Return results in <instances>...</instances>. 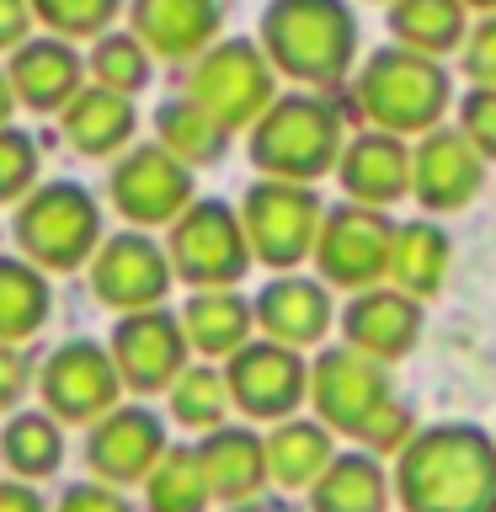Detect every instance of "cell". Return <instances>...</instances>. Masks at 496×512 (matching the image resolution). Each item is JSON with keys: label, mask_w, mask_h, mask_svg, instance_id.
Here are the masks:
<instances>
[{"label": "cell", "mask_w": 496, "mask_h": 512, "mask_svg": "<svg viewBox=\"0 0 496 512\" xmlns=\"http://www.w3.org/2000/svg\"><path fill=\"white\" fill-rule=\"evenodd\" d=\"M406 512H496V438L475 422L422 427L395 454Z\"/></svg>", "instance_id": "1"}, {"label": "cell", "mask_w": 496, "mask_h": 512, "mask_svg": "<svg viewBox=\"0 0 496 512\" xmlns=\"http://www.w3.org/2000/svg\"><path fill=\"white\" fill-rule=\"evenodd\" d=\"M262 54L299 86H336L358 59V16L347 0H272L262 11Z\"/></svg>", "instance_id": "2"}, {"label": "cell", "mask_w": 496, "mask_h": 512, "mask_svg": "<svg viewBox=\"0 0 496 512\" xmlns=\"http://www.w3.org/2000/svg\"><path fill=\"white\" fill-rule=\"evenodd\" d=\"M352 96H358V112L384 134H432L448 112V75L438 59L416 54V48H374L363 59L358 80H352Z\"/></svg>", "instance_id": "3"}, {"label": "cell", "mask_w": 496, "mask_h": 512, "mask_svg": "<svg viewBox=\"0 0 496 512\" xmlns=\"http://www.w3.org/2000/svg\"><path fill=\"white\" fill-rule=\"evenodd\" d=\"M342 160V118L331 102L310 91L278 96L262 118L251 123V166L272 182H304L336 171Z\"/></svg>", "instance_id": "4"}, {"label": "cell", "mask_w": 496, "mask_h": 512, "mask_svg": "<svg viewBox=\"0 0 496 512\" xmlns=\"http://www.w3.org/2000/svg\"><path fill=\"white\" fill-rule=\"evenodd\" d=\"M16 246L43 272H75L102 246V208L75 182H38L16 203Z\"/></svg>", "instance_id": "5"}, {"label": "cell", "mask_w": 496, "mask_h": 512, "mask_svg": "<svg viewBox=\"0 0 496 512\" xmlns=\"http://www.w3.org/2000/svg\"><path fill=\"white\" fill-rule=\"evenodd\" d=\"M240 224H246V240H251L256 262H267L278 272H294L299 262L315 256L326 208H320L315 187L262 176V182H251L246 198H240Z\"/></svg>", "instance_id": "6"}, {"label": "cell", "mask_w": 496, "mask_h": 512, "mask_svg": "<svg viewBox=\"0 0 496 512\" xmlns=\"http://www.w3.org/2000/svg\"><path fill=\"white\" fill-rule=\"evenodd\" d=\"M166 256H171V272L192 288H235L256 262L246 224H240V214L219 198H198L171 224Z\"/></svg>", "instance_id": "7"}, {"label": "cell", "mask_w": 496, "mask_h": 512, "mask_svg": "<svg viewBox=\"0 0 496 512\" xmlns=\"http://www.w3.org/2000/svg\"><path fill=\"white\" fill-rule=\"evenodd\" d=\"M272 75L278 70H272V59L262 54V43L224 38L198 59V70L187 80V96L224 128V134H235V128H251L272 102H278Z\"/></svg>", "instance_id": "8"}, {"label": "cell", "mask_w": 496, "mask_h": 512, "mask_svg": "<svg viewBox=\"0 0 496 512\" xmlns=\"http://www.w3.org/2000/svg\"><path fill=\"white\" fill-rule=\"evenodd\" d=\"M390 251H395V224L368 203H336L326 208L315 240V267L326 288H379V278H390Z\"/></svg>", "instance_id": "9"}, {"label": "cell", "mask_w": 496, "mask_h": 512, "mask_svg": "<svg viewBox=\"0 0 496 512\" xmlns=\"http://www.w3.org/2000/svg\"><path fill=\"white\" fill-rule=\"evenodd\" d=\"M38 395H43V411L59 416L64 427H91L118 406L123 395V374L112 363V352L102 342H64L43 358L38 368Z\"/></svg>", "instance_id": "10"}, {"label": "cell", "mask_w": 496, "mask_h": 512, "mask_svg": "<svg viewBox=\"0 0 496 512\" xmlns=\"http://www.w3.org/2000/svg\"><path fill=\"white\" fill-rule=\"evenodd\" d=\"M107 192H112V208L134 224V230H160L192 208V166H182L171 150L160 144H139L128 150L107 176Z\"/></svg>", "instance_id": "11"}, {"label": "cell", "mask_w": 496, "mask_h": 512, "mask_svg": "<svg viewBox=\"0 0 496 512\" xmlns=\"http://www.w3.org/2000/svg\"><path fill=\"white\" fill-rule=\"evenodd\" d=\"M112 363H118V374H123V390H134V395H160V390H171L176 379L187 374V331H182V315H171V310H134V315H123L118 326H112Z\"/></svg>", "instance_id": "12"}, {"label": "cell", "mask_w": 496, "mask_h": 512, "mask_svg": "<svg viewBox=\"0 0 496 512\" xmlns=\"http://www.w3.org/2000/svg\"><path fill=\"white\" fill-rule=\"evenodd\" d=\"M390 395H395L390 368H384L379 358H368V352H358V347H347V342L342 347H326L310 363V400H315L320 422H326L331 432L358 438V427Z\"/></svg>", "instance_id": "13"}, {"label": "cell", "mask_w": 496, "mask_h": 512, "mask_svg": "<svg viewBox=\"0 0 496 512\" xmlns=\"http://www.w3.org/2000/svg\"><path fill=\"white\" fill-rule=\"evenodd\" d=\"M230 400L251 422H288L299 400H310V363L299 347L283 342H246L224 368Z\"/></svg>", "instance_id": "14"}, {"label": "cell", "mask_w": 496, "mask_h": 512, "mask_svg": "<svg viewBox=\"0 0 496 512\" xmlns=\"http://www.w3.org/2000/svg\"><path fill=\"white\" fill-rule=\"evenodd\" d=\"M171 256L160 240L128 230V235H112L96 246L91 256V294L118 315H134V310H155L171 288Z\"/></svg>", "instance_id": "15"}, {"label": "cell", "mask_w": 496, "mask_h": 512, "mask_svg": "<svg viewBox=\"0 0 496 512\" xmlns=\"http://www.w3.org/2000/svg\"><path fill=\"white\" fill-rule=\"evenodd\" d=\"M166 422L150 406H112L102 422H91L86 432V464L96 480L107 486H144L150 470L166 454Z\"/></svg>", "instance_id": "16"}, {"label": "cell", "mask_w": 496, "mask_h": 512, "mask_svg": "<svg viewBox=\"0 0 496 512\" xmlns=\"http://www.w3.org/2000/svg\"><path fill=\"white\" fill-rule=\"evenodd\" d=\"M486 187V155L459 128H432L411 150V192L427 214H459Z\"/></svg>", "instance_id": "17"}, {"label": "cell", "mask_w": 496, "mask_h": 512, "mask_svg": "<svg viewBox=\"0 0 496 512\" xmlns=\"http://www.w3.org/2000/svg\"><path fill=\"white\" fill-rule=\"evenodd\" d=\"M224 0H128V32L155 59H203L219 43Z\"/></svg>", "instance_id": "18"}, {"label": "cell", "mask_w": 496, "mask_h": 512, "mask_svg": "<svg viewBox=\"0 0 496 512\" xmlns=\"http://www.w3.org/2000/svg\"><path fill=\"white\" fill-rule=\"evenodd\" d=\"M342 331H347V347H358L379 363H395L422 336V299L400 294V288H363L347 304Z\"/></svg>", "instance_id": "19"}, {"label": "cell", "mask_w": 496, "mask_h": 512, "mask_svg": "<svg viewBox=\"0 0 496 512\" xmlns=\"http://www.w3.org/2000/svg\"><path fill=\"white\" fill-rule=\"evenodd\" d=\"M336 176H342V192L352 203L368 208H390L411 192V150L400 134H384V128H368L352 144H342V160H336Z\"/></svg>", "instance_id": "20"}, {"label": "cell", "mask_w": 496, "mask_h": 512, "mask_svg": "<svg viewBox=\"0 0 496 512\" xmlns=\"http://www.w3.org/2000/svg\"><path fill=\"white\" fill-rule=\"evenodd\" d=\"M6 75H11L16 102H27L32 112H64L80 91H86L80 86L86 59H80L64 38H54V32H48V38H27L11 54Z\"/></svg>", "instance_id": "21"}, {"label": "cell", "mask_w": 496, "mask_h": 512, "mask_svg": "<svg viewBox=\"0 0 496 512\" xmlns=\"http://www.w3.org/2000/svg\"><path fill=\"white\" fill-rule=\"evenodd\" d=\"M256 326L267 331V342H283V347H315L326 342L331 331V294L326 283L315 278H294V272H283V278H272L262 294H256Z\"/></svg>", "instance_id": "22"}, {"label": "cell", "mask_w": 496, "mask_h": 512, "mask_svg": "<svg viewBox=\"0 0 496 512\" xmlns=\"http://www.w3.org/2000/svg\"><path fill=\"white\" fill-rule=\"evenodd\" d=\"M192 448H198V464H203V480H208V491H214V502L235 507V502L262 496V486H272L267 438H256L251 427H214Z\"/></svg>", "instance_id": "23"}, {"label": "cell", "mask_w": 496, "mask_h": 512, "mask_svg": "<svg viewBox=\"0 0 496 512\" xmlns=\"http://www.w3.org/2000/svg\"><path fill=\"white\" fill-rule=\"evenodd\" d=\"M134 128H139L134 102L118 91H107V86H86L70 107H64V139H70V150L91 155V160H107V155L128 150Z\"/></svg>", "instance_id": "24"}, {"label": "cell", "mask_w": 496, "mask_h": 512, "mask_svg": "<svg viewBox=\"0 0 496 512\" xmlns=\"http://www.w3.org/2000/svg\"><path fill=\"white\" fill-rule=\"evenodd\" d=\"M251 326L256 310L235 288H192V299L182 304V331L203 358H235L251 342Z\"/></svg>", "instance_id": "25"}, {"label": "cell", "mask_w": 496, "mask_h": 512, "mask_svg": "<svg viewBox=\"0 0 496 512\" xmlns=\"http://www.w3.org/2000/svg\"><path fill=\"white\" fill-rule=\"evenodd\" d=\"M448 267H454V240H448L443 224L432 219H411L395 224V251H390V278L400 294L411 299H432L448 283Z\"/></svg>", "instance_id": "26"}, {"label": "cell", "mask_w": 496, "mask_h": 512, "mask_svg": "<svg viewBox=\"0 0 496 512\" xmlns=\"http://www.w3.org/2000/svg\"><path fill=\"white\" fill-rule=\"evenodd\" d=\"M395 480L379 470V459L368 454H336L326 475L310 486V512H390Z\"/></svg>", "instance_id": "27"}, {"label": "cell", "mask_w": 496, "mask_h": 512, "mask_svg": "<svg viewBox=\"0 0 496 512\" xmlns=\"http://www.w3.org/2000/svg\"><path fill=\"white\" fill-rule=\"evenodd\" d=\"M336 459L331 448V427L326 422H299V416H288L267 432V475L272 486L283 491H310L320 475H326V464Z\"/></svg>", "instance_id": "28"}, {"label": "cell", "mask_w": 496, "mask_h": 512, "mask_svg": "<svg viewBox=\"0 0 496 512\" xmlns=\"http://www.w3.org/2000/svg\"><path fill=\"white\" fill-rule=\"evenodd\" d=\"M0 464L11 480H48L64 464V422L48 411H11L0 427Z\"/></svg>", "instance_id": "29"}, {"label": "cell", "mask_w": 496, "mask_h": 512, "mask_svg": "<svg viewBox=\"0 0 496 512\" xmlns=\"http://www.w3.org/2000/svg\"><path fill=\"white\" fill-rule=\"evenodd\" d=\"M464 0H390V32L400 48H416L427 59H443L464 48Z\"/></svg>", "instance_id": "30"}, {"label": "cell", "mask_w": 496, "mask_h": 512, "mask_svg": "<svg viewBox=\"0 0 496 512\" xmlns=\"http://www.w3.org/2000/svg\"><path fill=\"white\" fill-rule=\"evenodd\" d=\"M54 294L43 283V267H32L27 256H0V342H27L48 326Z\"/></svg>", "instance_id": "31"}, {"label": "cell", "mask_w": 496, "mask_h": 512, "mask_svg": "<svg viewBox=\"0 0 496 512\" xmlns=\"http://www.w3.org/2000/svg\"><path fill=\"white\" fill-rule=\"evenodd\" d=\"M155 144L171 150L182 166H214L224 155V144H230V134H224L192 96H176V102H166L155 112Z\"/></svg>", "instance_id": "32"}, {"label": "cell", "mask_w": 496, "mask_h": 512, "mask_svg": "<svg viewBox=\"0 0 496 512\" xmlns=\"http://www.w3.org/2000/svg\"><path fill=\"white\" fill-rule=\"evenodd\" d=\"M144 502H150V512H208L214 491H208V480H203L198 448L171 443L166 454H160V464L150 470V480H144Z\"/></svg>", "instance_id": "33"}, {"label": "cell", "mask_w": 496, "mask_h": 512, "mask_svg": "<svg viewBox=\"0 0 496 512\" xmlns=\"http://www.w3.org/2000/svg\"><path fill=\"white\" fill-rule=\"evenodd\" d=\"M171 416L192 432H214L224 427V416H230V379L219 374V368H187L182 379L171 384Z\"/></svg>", "instance_id": "34"}, {"label": "cell", "mask_w": 496, "mask_h": 512, "mask_svg": "<svg viewBox=\"0 0 496 512\" xmlns=\"http://www.w3.org/2000/svg\"><path fill=\"white\" fill-rule=\"evenodd\" d=\"M86 70L96 86L118 91V96H134L150 86V48H144L134 32H102L86 59Z\"/></svg>", "instance_id": "35"}, {"label": "cell", "mask_w": 496, "mask_h": 512, "mask_svg": "<svg viewBox=\"0 0 496 512\" xmlns=\"http://www.w3.org/2000/svg\"><path fill=\"white\" fill-rule=\"evenodd\" d=\"M123 6L128 0H32V16L54 38L75 43V38H102V32H112V16Z\"/></svg>", "instance_id": "36"}, {"label": "cell", "mask_w": 496, "mask_h": 512, "mask_svg": "<svg viewBox=\"0 0 496 512\" xmlns=\"http://www.w3.org/2000/svg\"><path fill=\"white\" fill-rule=\"evenodd\" d=\"M38 187V144L22 128H0V203H22Z\"/></svg>", "instance_id": "37"}, {"label": "cell", "mask_w": 496, "mask_h": 512, "mask_svg": "<svg viewBox=\"0 0 496 512\" xmlns=\"http://www.w3.org/2000/svg\"><path fill=\"white\" fill-rule=\"evenodd\" d=\"M411 438H416V411H411L400 395H390V400H384V406L358 427V443L368 448V454H400Z\"/></svg>", "instance_id": "38"}, {"label": "cell", "mask_w": 496, "mask_h": 512, "mask_svg": "<svg viewBox=\"0 0 496 512\" xmlns=\"http://www.w3.org/2000/svg\"><path fill=\"white\" fill-rule=\"evenodd\" d=\"M459 134L486 160H496V86H470L459 102Z\"/></svg>", "instance_id": "39"}, {"label": "cell", "mask_w": 496, "mask_h": 512, "mask_svg": "<svg viewBox=\"0 0 496 512\" xmlns=\"http://www.w3.org/2000/svg\"><path fill=\"white\" fill-rule=\"evenodd\" d=\"M459 64L475 86H496V16H486L459 48Z\"/></svg>", "instance_id": "40"}, {"label": "cell", "mask_w": 496, "mask_h": 512, "mask_svg": "<svg viewBox=\"0 0 496 512\" xmlns=\"http://www.w3.org/2000/svg\"><path fill=\"white\" fill-rule=\"evenodd\" d=\"M54 512H134V507H128V496L118 486H107V480H75V486L59 496Z\"/></svg>", "instance_id": "41"}, {"label": "cell", "mask_w": 496, "mask_h": 512, "mask_svg": "<svg viewBox=\"0 0 496 512\" xmlns=\"http://www.w3.org/2000/svg\"><path fill=\"white\" fill-rule=\"evenodd\" d=\"M32 379H38V368H32L27 352L11 347V342H0V411H16V406H22V395H27Z\"/></svg>", "instance_id": "42"}, {"label": "cell", "mask_w": 496, "mask_h": 512, "mask_svg": "<svg viewBox=\"0 0 496 512\" xmlns=\"http://www.w3.org/2000/svg\"><path fill=\"white\" fill-rule=\"evenodd\" d=\"M32 27V0H0V48H22Z\"/></svg>", "instance_id": "43"}, {"label": "cell", "mask_w": 496, "mask_h": 512, "mask_svg": "<svg viewBox=\"0 0 496 512\" xmlns=\"http://www.w3.org/2000/svg\"><path fill=\"white\" fill-rule=\"evenodd\" d=\"M0 512H48V502L32 491V480H0Z\"/></svg>", "instance_id": "44"}, {"label": "cell", "mask_w": 496, "mask_h": 512, "mask_svg": "<svg viewBox=\"0 0 496 512\" xmlns=\"http://www.w3.org/2000/svg\"><path fill=\"white\" fill-rule=\"evenodd\" d=\"M230 512H294L283 496H251V502H235Z\"/></svg>", "instance_id": "45"}, {"label": "cell", "mask_w": 496, "mask_h": 512, "mask_svg": "<svg viewBox=\"0 0 496 512\" xmlns=\"http://www.w3.org/2000/svg\"><path fill=\"white\" fill-rule=\"evenodd\" d=\"M11 112H16V91H11V75L0 70V128H11Z\"/></svg>", "instance_id": "46"}, {"label": "cell", "mask_w": 496, "mask_h": 512, "mask_svg": "<svg viewBox=\"0 0 496 512\" xmlns=\"http://www.w3.org/2000/svg\"><path fill=\"white\" fill-rule=\"evenodd\" d=\"M470 11H486V16H496V0H464Z\"/></svg>", "instance_id": "47"}]
</instances>
